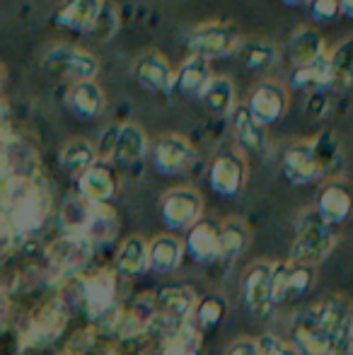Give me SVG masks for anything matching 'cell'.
Wrapping results in <instances>:
<instances>
[{
	"label": "cell",
	"instance_id": "6",
	"mask_svg": "<svg viewBox=\"0 0 353 355\" xmlns=\"http://www.w3.org/2000/svg\"><path fill=\"white\" fill-rule=\"evenodd\" d=\"M293 348L298 351V355H339L341 351L349 353V346H344L334 334L327 331L315 319L312 309L302 312L293 327Z\"/></svg>",
	"mask_w": 353,
	"mask_h": 355
},
{
	"label": "cell",
	"instance_id": "21",
	"mask_svg": "<svg viewBox=\"0 0 353 355\" xmlns=\"http://www.w3.org/2000/svg\"><path fill=\"white\" fill-rule=\"evenodd\" d=\"M184 249L198 263L218 261V225H213L211 220H196L189 227L187 247Z\"/></svg>",
	"mask_w": 353,
	"mask_h": 355
},
{
	"label": "cell",
	"instance_id": "3",
	"mask_svg": "<svg viewBox=\"0 0 353 355\" xmlns=\"http://www.w3.org/2000/svg\"><path fill=\"white\" fill-rule=\"evenodd\" d=\"M92 249L94 244L89 242V237L83 230H71L68 234L49 244L46 261L58 276H76L78 271L87 266Z\"/></svg>",
	"mask_w": 353,
	"mask_h": 355
},
{
	"label": "cell",
	"instance_id": "33",
	"mask_svg": "<svg viewBox=\"0 0 353 355\" xmlns=\"http://www.w3.org/2000/svg\"><path fill=\"white\" fill-rule=\"evenodd\" d=\"M247 242H250V232H247L245 223L240 220H225L218 227V259H235L245 252Z\"/></svg>",
	"mask_w": 353,
	"mask_h": 355
},
{
	"label": "cell",
	"instance_id": "14",
	"mask_svg": "<svg viewBox=\"0 0 353 355\" xmlns=\"http://www.w3.org/2000/svg\"><path fill=\"white\" fill-rule=\"evenodd\" d=\"M114 297H117V276L109 268L94 271L83 283V304H85L87 314L92 319L109 312V307L114 304Z\"/></svg>",
	"mask_w": 353,
	"mask_h": 355
},
{
	"label": "cell",
	"instance_id": "13",
	"mask_svg": "<svg viewBox=\"0 0 353 355\" xmlns=\"http://www.w3.org/2000/svg\"><path fill=\"white\" fill-rule=\"evenodd\" d=\"M66 324H68L66 309L58 302H46L29 317L24 338H27V343H32V346H44V343L56 341L63 334V329H66Z\"/></svg>",
	"mask_w": 353,
	"mask_h": 355
},
{
	"label": "cell",
	"instance_id": "15",
	"mask_svg": "<svg viewBox=\"0 0 353 355\" xmlns=\"http://www.w3.org/2000/svg\"><path fill=\"white\" fill-rule=\"evenodd\" d=\"M133 78L148 92H167L172 87L175 73H172V66L167 63L165 56L148 51L143 56H138L136 63H133Z\"/></svg>",
	"mask_w": 353,
	"mask_h": 355
},
{
	"label": "cell",
	"instance_id": "22",
	"mask_svg": "<svg viewBox=\"0 0 353 355\" xmlns=\"http://www.w3.org/2000/svg\"><path fill=\"white\" fill-rule=\"evenodd\" d=\"M315 213L320 215V220H325L327 225H339L349 218L351 213V193L344 184L334 182L327 184L320 193V201H317Z\"/></svg>",
	"mask_w": 353,
	"mask_h": 355
},
{
	"label": "cell",
	"instance_id": "45",
	"mask_svg": "<svg viewBox=\"0 0 353 355\" xmlns=\"http://www.w3.org/2000/svg\"><path fill=\"white\" fill-rule=\"evenodd\" d=\"M3 80H5V68H3V63H0V87H3Z\"/></svg>",
	"mask_w": 353,
	"mask_h": 355
},
{
	"label": "cell",
	"instance_id": "11",
	"mask_svg": "<svg viewBox=\"0 0 353 355\" xmlns=\"http://www.w3.org/2000/svg\"><path fill=\"white\" fill-rule=\"evenodd\" d=\"M245 107L259 126H271L273 121H278V119L286 114L288 94L281 85L261 83L255 87V92H252L250 102H247Z\"/></svg>",
	"mask_w": 353,
	"mask_h": 355
},
{
	"label": "cell",
	"instance_id": "4",
	"mask_svg": "<svg viewBox=\"0 0 353 355\" xmlns=\"http://www.w3.org/2000/svg\"><path fill=\"white\" fill-rule=\"evenodd\" d=\"M44 71L51 78L68 80V83H80V80H94L99 71V63L92 53L76 46H56L44 56Z\"/></svg>",
	"mask_w": 353,
	"mask_h": 355
},
{
	"label": "cell",
	"instance_id": "24",
	"mask_svg": "<svg viewBox=\"0 0 353 355\" xmlns=\"http://www.w3.org/2000/svg\"><path fill=\"white\" fill-rule=\"evenodd\" d=\"M211 80V68H208V61L206 58H198V56H191L182 68L179 73L172 78V87L177 94L182 97H198L206 87V83Z\"/></svg>",
	"mask_w": 353,
	"mask_h": 355
},
{
	"label": "cell",
	"instance_id": "2",
	"mask_svg": "<svg viewBox=\"0 0 353 355\" xmlns=\"http://www.w3.org/2000/svg\"><path fill=\"white\" fill-rule=\"evenodd\" d=\"M336 242L339 237L334 232V225H327L317 213H310L298 225L295 242L291 247V261L302 263V266H315L329 257Z\"/></svg>",
	"mask_w": 353,
	"mask_h": 355
},
{
	"label": "cell",
	"instance_id": "26",
	"mask_svg": "<svg viewBox=\"0 0 353 355\" xmlns=\"http://www.w3.org/2000/svg\"><path fill=\"white\" fill-rule=\"evenodd\" d=\"M325 56V39L317 29L302 27L288 39V58L293 66H305V63L315 61V58Z\"/></svg>",
	"mask_w": 353,
	"mask_h": 355
},
{
	"label": "cell",
	"instance_id": "9",
	"mask_svg": "<svg viewBox=\"0 0 353 355\" xmlns=\"http://www.w3.org/2000/svg\"><path fill=\"white\" fill-rule=\"evenodd\" d=\"M281 167L291 184H298V187L312 184L322 172V162H320V157H317L315 143H310V141L293 143L291 148L283 153Z\"/></svg>",
	"mask_w": 353,
	"mask_h": 355
},
{
	"label": "cell",
	"instance_id": "17",
	"mask_svg": "<svg viewBox=\"0 0 353 355\" xmlns=\"http://www.w3.org/2000/svg\"><path fill=\"white\" fill-rule=\"evenodd\" d=\"M148 150V138L143 133V128H138L136 123H123L114 136L112 145V157L119 167H133L143 159Z\"/></svg>",
	"mask_w": 353,
	"mask_h": 355
},
{
	"label": "cell",
	"instance_id": "36",
	"mask_svg": "<svg viewBox=\"0 0 353 355\" xmlns=\"http://www.w3.org/2000/svg\"><path fill=\"white\" fill-rule=\"evenodd\" d=\"M203 346V334L196 331L191 324H182L179 329L165 336L162 355H198Z\"/></svg>",
	"mask_w": 353,
	"mask_h": 355
},
{
	"label": "cell",
	"instance_id": "30",
	"mask_svg": "<svg viewBox=\"0 0 353 355\" xmlns=\"http://www.w3.org/2000/svg\"><path fill=\"white\" fill-rule=\"evenodd\" d=\"M117 268L119 273L133 278L141 276L148 268V242L138 234H131L121 242L117 252Z\"/></svg>",
	"mask_w": 353,
	"mask_h": 355
},
{
	"label": "cell",
	"instance_id": "38",
	"mask_svg": "<svg viewBox=\"0 0 353 355\" xmlns=\"http://www.w3.org/2000/svg\"><path fill=\"white\" fill-rule=\"evenodd\" d=\"M312 285V266H302V263L288 261L286 268V297H295V295L307 293Z\"/></svg>",
	"mask_w": 353,
	"mask_h": 355
},
{
	"label": "cell",
	"instance_id": "43",
	"mask_svg": "<svg viewBox=\"0 0 353 355\" xmlns=\"http://www.w3.org/2000/svg\"><path fill=\"white\" fill-rule=\"evenodd\" d=\"M339 15L353 17V0H339Z\"/></svg>",
	"mask_w": 353,
	"mask_h": 355
},
{
	"label": "cell",
	"instance_id": "10",
	"mask_svg": "<svg viewBox=\"0 0 353 355\" xmlns=\"http://www.w3.org/2000/svg\"><path fill=\"white\" fill-rule=\"evenodd\" d=\"M191 162L193 148L182 136L160 138L155 150H153V167H155L157 174H165V177H177V174L187 172Z\"/></svg>",
	"mask_w": 353,
	"mask_h": 355
},
{
	"label": "cell",
	"instance_id": "37",
	"mask_svg": "<svg viewBox=\"0 0 353 355\" xmlns=\"http://www.w3.org/2000/svg\"><path fill=\"white\" fill-rule=\"evenodd\" d=\"M329 73H332V85H339V87H349L353 80V49L351 42H341V46L334 49L329 58Z\"/></svg>",
	"mask_w": 353,
	"mask_h": 355
},
{
	"label": "cell",
	"instance_id": "7",
	"mask_svg": "<svg viewBox=\"0 0 353 355\" xmlns=\"http://www.w3.org/2000/svg\"><path fill=\"white\" fill-rule=\"evenodd\" d=\"M237 46H240V37H237L235 27L223 22L203 24V27L193 29L191 37H189V51H191V56L206 58V61L227 56Z\"/></svg>",
	"mask_w": 353,
	"mask_h": 355
},
{
	"label": "cell",
	"instance_id": "35",
	"mask_svg": "<svg viewBox=\"0 0 353 355\" xmlns=\"http://www.w3.org/2000/svg\"><path fill=\"white\" fill-rule=\"evenodd\" d=\"M235 51L240 53L245 68H247V71H252V73H266L278 58V51H276V46H273L271 42L240 44Z\"/></svg>",
	"mask_w": 353,
	"mask_h": 355
},
{
	"label": "cell",
	"instance_id": "32",
	"mask_svg": "<svg viewBox=\"0 0 353 355\" xmlns=\"http://www.w3.org/2000/svg\"><path fill=\"white\" fill-rule=\"evenodd\" d=\"M230 123H232V131H235L237 141H240L245 148L250 150H261L266 143L264 138V126L252 119V114L247 112V107H232L230 109Z\"/></svg>",
	"mask_w": 353,
	"mask_h": 355
},
{
	"label": "cell",
	"instance_id": "16",
	"mask_svg": "<svg viewBox=\"0 0 353 355\" xmlns=\"http://www.w3.org/2000/svg\"><path fill=\"white\" fill-rule=\"evenodd\" d=\"M245 302L255 314L264 317L271 312V263L259 261L247 271L245 278Z\"/></svg>",
	"mask_w": 353,
	"mask_h": 355
},
{
	"label": "cell",
	"instance_id": "34",
	"mask_svg": "<svg viewBox=\"0 0 353 355\" xmlns=\"http://www.w3.org/2000/svg\"><path fill=\"white\" fill-rule=\"evenodd\" d=\"M223 317H225V302H223L221 297H216V295H208V297L193 302V309H191V314H189V324H191L196 331L203 334V331L216 329L218 324L223 322Z\"/></svg>",
	"mask_w": 353,
	"mask_h": 355
},
{
	"label": "cell",
	"instance_id": "8",
	"mask_svg": "<svg viewBox=\"0 0 353 355\" xmlns=\"http://www.w3.org/2000/svg\"><path fill=\"white\" fill-rule=\"evenodd\" d=\"M201 211H203L201 196H198L193 189H187V187L167 191L160 206L162 223L170 230H175V232L189 230L196 220H201Z\"/></svg>",
	"mask_w": 353,
	"mask_h": 355
},
{
	"label": "cell",
	"instance_id": "18",
	"mask_svg": "<svg viewBox=\"0 0 353 355\" xmlns=\"http://www.w3.org/2000/svg\"><path fill=\"white\" fill-rule=\"evenodd\" d=\"M102 8V0H63L56 10V24L68 32H89Z\"/></svg>",
	"mask_w": 353,
	"mask_h": 355
},
{
	"label": "cell",
	"instance_id": "25",
	"mask_svg": "<svg viewBox=\"0 0 353 355\" xmlns=\"http://www.w3.org/2000/svg\"><path fill=\"white\" fill-rule=\"evenodd\" d=\"M184 247L172 234H160L148 244V268L155 273H170L182 263Z\"/></svg>",
	"mask_w": 353,
	"mask_h": 355
},
{
	"label": "cell",
	"instance_id": "12",
	"mask_svg": "<svg viewBox=\"0 0 353 355\" xmlns=\"http://www.w3.org/2000/svg\"><path fill=\"white\" fill-rule=\"evenodd\" d=\"M245 162L235 155H218L208 167V184H211L213 193L223 198L237 196L245 187Z\"/></svg>",
	"mask_w": 353,
	"mask_h": 355
},
{
	"label": "cell",
	"instance_id": "28",
	"mask_svg": "<svg viewBox=\"0 0 353 355\" xmlns=\"http://www.w3.org/2000/svg\"><path fill=\"white\" fill-rule=\"evenodd\" d=\"M153 297H138L131 307L123 312V317L119 319V336L121 338H138L146 331H150L153 324Z\"/></svg>",
	"mask_w": 353,
	"mask_h": 355
},
{
	"label": "cell",
	"instance_id": "1",
	"mask_svg": "<svg viewBox=\"0 0 353 355\" xmlns=\"http://www.w3.org/2000/svg\"><path fill=\"white\" fill-rule=\"evenodd\" d=\"M51 198L37 177L15 174L3 182L0 189V211L12 234H32L46 223Z\"/></svg>",
	"mask_w": 353,
	"mask_h": 355
},
{
	"label": "cell",
	"instance_id": "27",
	"mask_svg": "<svg viewBox=\"0 0 353 355\" xmlns=\"http://www.w3.org/2000/svg\"><path fill=\"white\" fill-rule=\"evenodd\" d=\"M94 162H97V153H94L92 145L87 141H83V138H76V141L66 143L61 148V155H58L61 169L73 179H80Z\"/></svg>",
	"mask_w": 353,
	"mask_h": 355
},
{
	"label": "cell",
	"instance_id": "40",
	"mask_svg": "<svg viewBox=\"0 0 353 355\" xmlns=\"http://www.w3.org/2000/svg\"><path fill=\"white\" fill-rule=\"evenodd\" d=\"M307 8L317 24H329L339 15V0H307Z\"/></svg>",
	"mask_w": 353,
	"mask_h": 355
},
{
	"label": "cell",
	"instance_id": "39",
	"mask_svg": "<svg viewBox=\"0 0 353 355\" xmlns=\"http://www.w3.org/2000/svg\"><path fill=\"white\" fill-rule=\"evenodd\" d=\"M117 29H119V10L114 8L112 3H102L89 34H92L94 39H104V42H107V39H112L114 34H117Z\"/></svg>",
	"mask_w": 353,
	"mask_h": 355
},
{
	"label": "cell",
	"instance_id": "31",
	"mask_svg": "<svg viewBox=\"0 0 353 355\" xmlns=\"http://www.w3.org/2000/svg\"><path fill=\"white\" fill-rule=\"evenodd\" d=\"M198 99L211 114L225 116L235 107V85H232L230 78H211L206 83V87H203V92L198 94Z\"/></svg>",
	"mask_w": 353,
	"mask_h": 355
},
{
	"label": "cell",
	"instance_id": "19",
	"mask_svg": "<svg viewBox=\"0 0 353 355\" xmlns=\"http://www.w3.org/2000/svg\"><path fill=\"white\" fill-rule=\"evenodd\" d=\"M78 189H80V196L87 203H109L117 193V179H114V172L107 164L94 162L78 179Z\"/></svg>",
	"mask_w": 353,
	"mask_h": 355
},
{
	"label": "cell",
	"instance_id": "20",
	"mask_svg": "<svg viewBox=\"0 0 353 355\" xmlns=\"http://www.w3.org/2000/svg\"><path fill=\"white\" fill-rule=\"evenodd\" d=\"M83 232L89 237L92 244H112L119 232V220L117 213L109 208V203H87L85 223H83Z\"/></svg>",
	"mask_w": 353,
	"mask_h": 355
},
{
	"label": "cell",
	"instance_id": "41",
	"mask_svg": "<svg viewBox=\"0 0 353 355\" xmlns=\"http://www.w3.org/2000/svg\"><path fill=\"white\" fill-rule=\"evenodd\" d=\"M257 346H259L261 355H298L293 343L283 341V338H278V336H271V334L261 336L259 341H257Z\"/></svg>",
	"mask_w": 353,
	"mask_h": 355
},
{
	"label": "cell",
	"instance_id": "5",
	"mask_svg": "<svg viewBox=\"0 0 353 355\" xmlns=\"http://www.w3.org/2000/svg\"><path fill=\"white\" fill-rule=\"evenodd\" d=\"M193 290L182 288V285H175V288H162L160 293L153 297V307H155V314H153V324L150 329H162L165 336H170L175 329H179L182 324L189 322V314L193 309Z\"/></svg>",
	"mask_w": 353,
	"mask_h": 355
},
{
	"label": "cell",
	"instance_id": "29",
	"mask_svg": "<svg viewBox=\"0 0 353 355\" xmlns=\"http://www.w3.org/2000/svg\"><path fill=\"white\" fill-rule=\"evenodd\" d=\"M291 83L295 89L302 92H322V89L332 87V73H329V61L327 56H320L315 61L298 66L291 75Z\"/></svg>",
	"mask_w": 353,
	"mask_h": 355
},
{
	"label": "cell",
	"instance_id": "44",
	"mask_svg": "<svg viewBox=\"0 0 353 355\" xmlns=\"http://www.w3.org/2000/svg\"><path fill=\"white\" fill-rule=\"evenodd\" d=\"M283 5H288V8H298V5H305L307 0H281Z\"/></svg>",
	"mask_w": 353,
	"mask_h": 355
},
{
	"label": "cell",
	"instance_id": "42",
	"mask_svg": "<svg viewBox=\"0 0 353 355\" xmlns=\"http://www.w3.org/2000/svg\"><path fill=\"white\" fill-rule=\"evenodd\" d=\"M227 355H261V353H259L257 341H252V338H240V341L232 343Z\"/></svg>",
	"mask_w": 353,
	"mask_h": 355
},
{
	"label": "cell",
	"instance_id": "23",
	"mask_svg": "<svg viewBox=\"0 0 353 355\" xmlns=\"http://www.w3.org/2000/svg\"><path fill=\"white\" fill-rule=\"evenodd\" d=\"M68 107L76 116L80 119H94L104 109V92L94 80H80L73 83L68 89Z\"/></svg>",
	"mask_w": 353,
	"mask_h": 355
}]
</instances>
